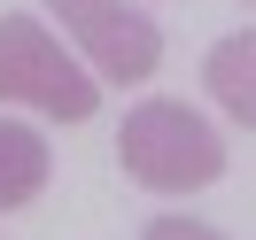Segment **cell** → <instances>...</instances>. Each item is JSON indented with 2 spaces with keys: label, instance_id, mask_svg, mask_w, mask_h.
<instances>
[{
  "label": "cell",
  "instance_id": "1",
  "mask_svg": "<svg viewBox=\"0 0 256 240\" xmlns=\"http://www.w3.org/2000/svg\"><path fill=\"white\" fill-rule=\"evenodd\" d=\"M116 163L132 186L156 194H186V186H218L225 178V132L202 124L186 101H140L116 132Z\"/></svg>",
  "mask_w": 256,
  "mask_h": 240
},
{
  "label": "cell",
  "instance_id": "2",
  "mask_svg": "<svg viewBox=\"0 0 256 240\" xmlns=\"http://www.w3.org/2000/svg\"><path fill=\"white\" fill-rule=\"evenodd\" d=\"M0 101H24L54 124H86L101 109V78H86L39 16H0Z\"/></svg>",
  "mask_w": 256,
  "mask_h": 240
},
{
  "label": "cell",
  "instance_id": "3",
  "mask_svg": "<svg viewBox=\"0 0 256 240\" xmlns=\"http://www.w3.org/2000/svg\"><path fill=\"white\" fill-rule=\"evenodd\" d=\"M54 16H62V31L86 47V62L109 85H140L163 70V31L132 0H54Z\"/></svg>",
  "mask_w": 256,
  "mask_h": 240
},
{
  "label": "cell",
  "instance_id": "4",
  "mask_svg": "<svg viewBox=\"0 0 256 240\" xmlns=\"http://www.w3.org/2000/svg\"><path fill=\"white\" fill-rule=\"evenodd\" d=\"M202 85H210V101H218L233 124H256V31L218 39L210 62H202Z\"/></svg>",
  "mask_w": 256,
  "mask_h": 240
},
{
  "label": "cell",
  "instance_id": "5",
  "mask_svg": "<svg viewBox=\"0 0 256 240\" xmlns=\"http://www.w3.org/2000/svg\"><path fill=\"white\" fill-rule=\"evenodd\" d=\"M47 171H54L47 140H39L32 124H8V116H0V209H32L39 186H47Z\"/></svg>",
  "mask_w": 256,
  "mask_h": 240
},
{
  "label": "cell",
  "instance_id": "6",
  "mask_svg": "<svg viewBox=\"0 0 256 240\" xmlns=\"http://www.w3.org/2000/svg\"><path fill=\"white\" fill-rule=\"evenodd\" d=\"M140 240H225L218 225H194V217H156V225H140Z\"/></svg>",
  "mask_w": 256,
  "mask_h": 240
}]
</instances>
